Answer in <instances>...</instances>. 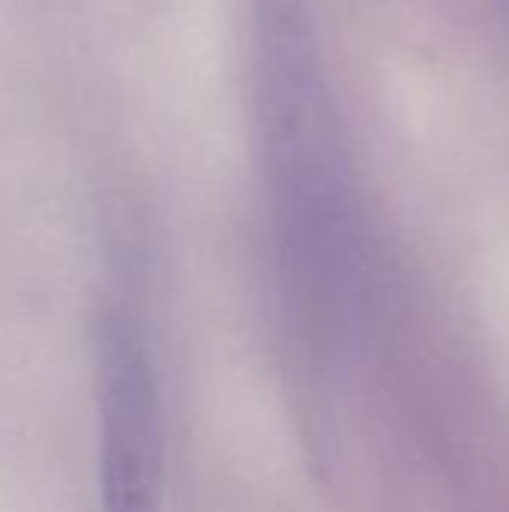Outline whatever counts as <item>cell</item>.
<instances>
[{
	"mask_svg": "<svg viewBox=\"0 0 509 512\" xmlns=\"http://www.w3.org/2000/svg\"><path fill=\"white\" fill-rule=\"evenodd\" d=\"M96 426L102 512H162L165 432L147 339L129 309L96 321Z\"/></svg>",
	"mask_w": 509,
	"mask_h": 512,
	"instance_id": "7a4b0ae2",
	"label": "cell"
},
{
	"mask_svg": "<svg viewBox=\"0 0 509 512\" xmlns=\"http://www.w3.org/2000/svg\"><path fill=\"white\" fill-rule=\"evenodd\" d=\"M252 111L288 303L312 336L351 309L363 222L354 159L309 0H249Z\"/></svg>",
	"mask_w": 509,
	"mask_h": 512,
	"instance_id": "6da1fadb",
	"label": "cell"
}]
</instances>
